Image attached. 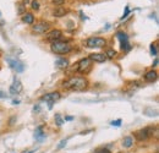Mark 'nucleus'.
Here are the masks:
<instances>
[{
    "mask_svg": "<svg viewBox=\"0 0 159 153\" xmlns=\"http://www.w3.org/2000/svg\"><path fill=\"white\" fill-rule=\"evenodd\" d=\"M87 85H88V81L85 77H80V76H74V77H70L63 83L64 88L67 90H74V91H83Z\"/></svg>",
    "mask_w": 159,
    "mask_h": 153,
    "instance_id": "obj_1",
    "label": "nucleus"
},
{
    "mask_svg": "<svg viewBox=\"0 0 159 153\" xmlns=\"http://www.w3.org/2000/svg\"><path fill=\"white\" fill-rule=\"evenodd\" d=\"M71 49H72V47H71L67 42H54L52 44V50L55 53V54H67L71 52Z\"/></svg>",
    "mask_w": 159,
    "mask_h": 153,
    "instance_id": "obj_2",
    "label": "nucleus"
},
{
    "mask_svg": "<svg viewBox=\"0 0 159 153\" xmlns=\"http://www.w3.org/2000/svg\"><path fill=\"white\" fill-rule=\"evenodd\" d=\"M86 44L88 48H103L107 44V41L100 37H91L87 39Z\"/></svg>",
    "mask_w": 159,
    "mask_h": 153,
    "instance_id": "obj_3",
    "label": "nucleus"
},
{
    "mask_svg": "<svg viewBox=\"0 0 159 153\" xmlns=\"http://www.w3.org/2000/svg\"><path fill=\"white\" fill-rule=\"evenodd\" d=\"M152 134H153V128H145L142 130L136 131L135 136L138 141H143V140H147L149 136H152Z\"/></svg>",
    "mask_w": 159,
    "mask_h": 153,
    "instance_id": "obj_4",
    "label": "nucleus"
},
{
    "mask_svg": "<svg viewBox=\"0 0 159 153\" xmlns=\"http://www.w3.org/2000/svg\"><path fill=\"white\" fill-rule=\"evenodd\" d=\"M91 68H92V63H91V60L88 58L82 59L81 61L77 64V71L81 74H87L91 70Z\"/></svg>",
    "mask_w": 159,
    "mask_h": 153,
    "instance_id": "obj_5",
    "label": "nucleus"
},
{
    "mask_svg": "<svg viewBox=\"0 0 159 153\" xmlns=\"http://www.w3.org/2000/svg\"><path fill=\"white\" fill-rule=\"evenodd\" d=\"M59 99H60V93H59V92H53V93H48V94L42 97V101H45V102L49 103V109H52L53 103L59 101Z\"/></svg>",
    "mask_w": 159,
    "mask_h": 153,
    "instance_id": "obj_6",
    "label": "nucleus"
},
{
    "mask_svg": "<svg viewBox=\"0 0 159 153\" xmlns=\"http://www.w3.org/2000/svg\"><path fill=\"white\" fill-rule=\"evenodd\" d=\"M8 63L10 64L11 69L16 70V72H22V71L25 70V65L21 63V61H19V60H16V59L8 58Z\"/></svg>",
    "mask_w": 159,
    "mask_h": 153,
    "instance_id": "obj_7",
    "label": "nucleus"
},
{
    "mask_svg": "<svg viewBox=\"0 0 159 153\" xmlns=\"http://www.w3.org/2000/svg\"><path fill=\"white\" fill-rule=\"evenodd\" d=\"M48 30H49V23L45 22V21H39L33 26V31L37 32V33H45Z\"/></svg>",
    "mask_w": 159,
    "mask_h": 153,
    "instance_id": "obj_8",
    "label": "nucleus"
},
{
    "mask_svg": "<svg viewBox=\"0 0 159 153\" xmlns=\"http://www.w3.org/2000/svg\"><path fill=\"white\" fill-rule=\"evenodd\" d=\"M63 37V32L61 31H59V30H54V31H52V32H49V33L47 34V41H49V42H58L60 38Z\"/></svg>",
    "mask_w": 159,
    "mask_h": 153,
    "instance_id": "obj_9",
    "label": "nucleus"
},
{
    "mask_svg": "<svg viewBox=\"0 0 159 153\" xmlns=\"http://www.w3.org/2000/svg\"><path fill=\"white\" fill-rule=\"evenodd\" d=\"M21 91H22V85H21V82L17 79H14L12 85L10 86V93H11V94H17V93H20Z\"/></svg>",
    "mask_w": 159,
    "mask_h": 153,
    "instance_id": "obj_10",
    "label": "nucleus"
},
{
    "mask_svg": "<svg viewBox=\"0 0 159 153\" xmlns=\"http://www.w3.org/2000/svg\"><path fill=\"white\" fill-rule=\"evenodd\" d=\"M88 59L92 60V61H96V63H103V61H105L107 57L104 55V54H102V53H93V54L89 55Z\"/></svg>",
    "mask_w": 159,
    "mask_h": 153,
    "instance_id": "obj_11",
    "label": "nucleus"
},
{
    "mask_svg": "<svg viewBox=\"0 0 159 153\" xmlns=\"http://www.w3.org/2000/svg\"><path fill=\"white\" fill-rule=\"evenodd\" d=\"M158 77V74H157V71L154 70H151V71H148V72L145 75V80L147 81V82H153V81H156Z\"/></svg>",
    "mask_w": 159,
    "mask_h": 153,
    "instance_id": "obj_12",
    "label": "nucleus"
},
{
    "mask_svg": "<svg viewBox=\"0 0 159 153\" xmlns=\"http://www.w3.org/2000/svg\"><path fill=\"white\" fill-rule=\"evenodd\" d=\"M116 37H118V39L121 42V44H125V43H129V37L127 34L125 33V32L123 31H119L118 33H116Z\"/></svg>",
    "mask_w": 159,
    "mask_h": 153,
    "instance_id": "obj_13",
    "label": "nucleus"
},
{
    "mask_svg": "<svg viewBox=\"0 0 159 153\" xmlns=\"http://www.w3.org/2000/svg\"><path fill=\"white\" fill-rule=\"evenodd\" d=\"M22 21L25 23H28V25H32L34 22V16L30 14V12H26L23 16H22Z\"/></svg>",
    "mask_w": 159,
    "mask_h": 153,
    "instance_id": "obj_14",
    "label": "nucleus"
},
{
    "mask_svg": "<svg viewBox=\"0 0 159 153\" xmlns=\"http://www.w3.org/2000/svg\"><path fill=\"white\" fill-rule=\"evenodd\" d=\"M34 137L37 140H42V139H44L45 137V134L43 132V128L42 126H38L34 131Z\"/></svg>",
    "mask_w": 159,
    "mask_h": 153,
    "instance_id": "obj_15",
    "label": "nucleus"
},
{
    "mask_svg": "<svg viewBox=\"0 0 159 153\" xmlns=\"http://www.w3.org/2000/svg\"><path fill=\"white\" fill-rule=\"evenodd\" d=\"M66 12H67L66 9L59 6V8L55 9V11H54V16H55V17H63V16H65V14H66Z\"/></svg>",
    "mask_w": 159,
    "mask_h": 153,
    "instance_id": "obj_16",
    "label": "nucleus"
},
{
    "mask_svg": "<svg viewBox=\"0 0 159 153\" xmlns=\"http://www.w3.org/2000/svg\"><path fill=\"white\" fill-rule=\"evenodd\" d=\"M55 65H56L58 68H60V69H66L69 66V61H67L66 59H58Z\"/></svg>",
    "mask_w": 159,
    "mask_h": 153,
    "instance_id": "obj_17",
    "label": "nucleus"
},
{
    "mask_svg": "<svg viewBox=\"0 0 159 153\" xmlns=\"http://www.w3.org/2000/svg\"><path fill=\"white\" fill-rule=\"evenodd\" d=\"M134 143V139L131 137V136H126V137L123 140V146L126 147V148H130L131 146Z\"/></svg>",
    "mask_w": 159,
    "mask_h": 153,
    "instance_id": "obj_18",
    "label": "nucleus"
},
{
    "mask_svg": "<svg viewBox=\"0 0 159 153\" xmlns=\"http://www.w3.org/2000/svg\"><path fill=\"white\" fill-rule=\"evenodd\" d=\"M116 50H114V49H108L107 50V53H105V55L108 57V58H110V59H113V58H115L116 57Z\"/></svg>",
    "mask_w": 159,
    "mask_h": 153,
    "instance_id": "obj_19",
    "label": "nucleus"
},
{
    "mask_svg": "<svg viewBox=\"0 0 159 153\" xmlns=\"http://www.w3.org/2000/svg\"><path fill=\"white\" fill-rule=\"evenodd\" d=\"M55 124L58 125V126H61V125L64 124V120H63L60 114H55Z\"/></svg>",
    "mask_w": 159,
    "mask_h": 153,
    "instance_id": "obj_20",
    "label": "nucleus"
},
{
    "mask_svg": "<svg viewBox=\"0 0 159 153\" xmlns=\"http://www.w3.org/2000/svg\"><path fill=\"white\" fill-rule=\"evenodd\" d=\"M31 5H32V9L36 10V11H37V10H39V3H38L37 0H33V1L31 3Z\"/></svg>",
    "mask_w": 159,
    "mask_h": 153,
    "instance_id": "obj_21",
    "label": "nucleus"
},
{
    "mask_svg": "<svg viewBox=\"0 0 159 153\" xmlns=\"http://www.w3.org/2000/svg\"><path fill=\"white\" fill-rule=\"evenodd\" d=\"M151 52H152V55H157L158 54V52H157V47H156V44H152L151 45Z\"/></svg>",
    "mask_w": 159,
    "mask_h": 153,
    "instance_id": "obj_22",
    "label": "nucleus"
},
{
    "mask_svg": "<svg viewBox=\"0 0 159 153\" xmlns=\"http://www.w3.org/2000/svg\"><path fill=\"white\" fill-rule=\"evenodd\" d=\"M93 153H110V152H109L107 148H98V150H96Z\"/></svg>",
    "mask_w": 159,
    "mask_h": 153,
    "instance_id": "obj_23",
    "label": "nucleus"
},
{
    "mask_svg": "<svg viewBox=\"0 0 159 153\" xmlns=\"http://www.w3.org/2000/svg\"><path fill=\"white\" fill-rule=\"evenodd\" d=\"M129 14H130V9H129V6H126V8H125V14H124V16L121 17V20H124V19L127 17Z\"/></svg>",
    "mask_w": 159,
    "mask_h": 153,
    "instance_id": "obj_24",
    "label": "nucleus"
},
{
    "mask_svg": "<svg viewBox=\"0 0 159 153\" xmlns=\"http://www.w3.org/2000/svg\"><path fill=\"white\" fill-rule=\"evenodd\" d=\"M66 143H67V141H66V140H63L61 142H60V145H58V148H59V150L63 148V147L66 146Z\"/></svg>",
    "mask_w": 159,
    "mask_h": 153,
    "instance_id": "obj_25",
    "label": "nucleus"
},
{
    "mask_svg": "<svg viewBox=\"0 0 159 153\" xmlns=\"http://www.w3.org/2000/svg\"><path fill=\"white\" fill-rule=\"evenodd\" d=\"M112 125L113 126H120V125H121V120H115V121H112Z\"/></svg>",
    "mask_w": 159,
    "mask_h": 153,
    "instance_id": "obj_26",
    "label": "nucleus"
},
{
    "mask_svg": "<svg viewBox=\"0 0 159 153\" xmlns=\"http://www.w3.org/2000/svg\"><path fill=\"white\" fill-rule=\"evenodd\" d=\"M64 1H65V0H53V4H55V5H63Z\"/></svg>",
    "mask_w": 159,
    "mask_h": 153,
    "instance_id": "obj_27",
    "label": "nucleus"
},
{
    "mask_svg": "<svg viewBox=\"0 0 159 153\" xmlns=\"http://www.w3.org/2000/svg\"><path fill=\"white\" fill-rule=\"evenodd\" d=\"M23 11H25V6H23L22 4H21V5H19V14H22Z\"/></svg>",
    "mask_w": 159,
    "mask_h": 153,
    "instance_id": "obj_28",
    "label": "nucleus"
},
{
    "mask_svg": "<svg viewBox=\"0 0 159 153\" xmlns=\"http://www.w3.org/2000/svg\"><path fill=\"white\" fill-rule=\"evenodd\" d=\"M72 119H74L72 116H66V118H65V120H67V121H71Z\"/></svg>",
    "mask_w": 159,
    "mask_h": 153,
    "instance_id": "obj_29",
    "label": "nucleus"
},
{
    "mask_svg": "<svg viewBox=\"0 0 159 153\" xmlns=\"http://www.w3.org/2000/svg\"><path fill=\"white\" fill-rule=\"evenodd\" d=\"M153 66H154V68H156V66H158V60H157V59L154 60V64H153Z\"/></svg>",
    "mask_w": 159,
    "mask_h": 153,
    "instance_id": "obj_30",
    "label": "nucleus"
},
{
    "mask_svg": "<svg viewBox=\"0 0 159 153\" xmlns=\"http://www.w3.org/2000/svg\"><path fill=\"white\" fill-rule=\"evenodd\" d=\"M12 103H14V104H19V103H20V101H14Z\"/></svg>",
    "mask_w": 159,
    "mask_h": 153,
    "instance_id": "obj_31",
    "label": "nucleus"
},
{
    "mask_svg": "<svg viewBox=\"0 0 159 153\" xmlns=\"http://www.w3.org/2000/svg\"><path fill=\"white\" fill-rule=\"evenodd\" d=\"M0 97H3V96H1V93H0Z\"/></svg>",
    "mask_w": 159,
    "mask_h": 153,
    "instance_id": "obj_32",
    "label": "nucleus"
},
{
    "mask_svg": "<svg viewBox=\"0 0 159 153\" xmlns=\"http://www.w3.org/2000/svg\"><path fill=\"white\" fill-rule=\"evenodd\" d=\"M30 153H34V152H30Z\"/></svg>",
    "mask_w": 159,
    "mask_h": 153,
    "instance_id": "obj_33",
    "label": "nucleus"
}]
</instances>
